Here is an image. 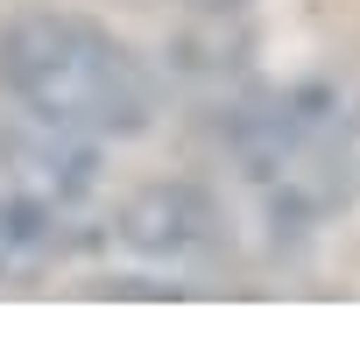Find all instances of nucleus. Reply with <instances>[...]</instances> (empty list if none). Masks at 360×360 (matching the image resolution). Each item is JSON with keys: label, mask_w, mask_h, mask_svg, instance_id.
I'll use <instances>...</instances> for the list:
<instances>
[{"label": "nucleus", "mask_w": 360, "mask_h": 360, "mask_svg": "<svg viewBox=\"0 0 360 360\" xmlns=\"http://www.w3.org/2000/svg\"><path fill=\"white\" fill-rule=\"evenodd\" d=\"M106 248H120L148 276H169V290H191L226 255V212L191 184H155L106 219Z\"/></svg>", "instance_id": "nucleus-4"}, {"label": "nucleus", "mask_w": 360, "mask_h": 360, "mask_svg": "<svg viewBox=\"0 0 360 360\" xmlns=\"http://www.w3.org/2000/svg\"><path fill=\"white\" fill-rule=\"evenodd\" d=\"M191 8H205V15H226V8H240V0H191Z\"/></svg>", "instance_id": "nucleus-5"}, {"label": "nucleus", "mask_w": 360, "mask_h": 360, "mask_svg": "<svg viewBox=\"0 0 360 360\" xmlns=\"http://www.w3.org/2000/svg\"><path fill=\"white\" fill-rule=\"evenodd\" d=\"M99 155L57 127L15 120L0 127V283H29L64 262L92 226Z\"/></svg>", "instance_id": "nucleus-3"}, {"label": "nucleus", "mask_w": 360, "mask_h": 360, "mask_svg": "<svg viewBox=\"0 0 360 360\" xmlns=\"http://www.w3.org/2000/svg\"><path fill=\"white\" fill-rule=\"evenodd\" d=\"M0 92L36 127H57L71 141H134L155 127L162 92L155 71L99 22L85 15H15L0 29Z\"/></svg>", "instance_id": "nucleus-2"}, {"label": "nucleus", "mask_w": 360, "mask_h": 360, "mask_svg": "<svg viewBox=\"0 0 360 360\" xmlns=\"http://www.w3.org/2000/svg\"><path fill=\"white\" fill-rule=\"evenodd\" d=\"M226 155L262 226L311 233L360 191V78L304 71L226 106Z\"/></svg>", "instance_id": "nucleus-1"}]
</instances>
